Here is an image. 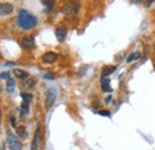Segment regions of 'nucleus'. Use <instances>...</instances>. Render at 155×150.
<instances>
[{
	"instance_id": "39448f33",
	"label": "nucleus",
	"mask_w": 155,
	"mask_h": 150,
	"mask_svg": "<svg viewBox=\"0 0 155 150\" xmlns=\"http://www.w3.org/2000/svg\"><path fill=\"white\" fill-rule=\"evenodd\" d=\"M20 44L24 49H32L35 47V38L32 36H25L22 38Z\"/></svg>"
},
{
	"instance_id": "f257e3e1",
	"label": "nucleus",
	"mask_w": 155,
	"mask_h": 150,
	"mask_svg": "<svg viewBox=\"0 0 155 150\" xmlns=\"http://www.w3.org/2000/svg\"><path fill=\"white\" fill-rule=\"evenodd\" d=\"M18 25L24 30H30L37 25V18L26 10H20L17 17Z\"/></svg>"
},
{
	"instance_id": "aec40b11",
	"label": "nucleus",
	"mask_w": 155,
	"mask_h": 150,
	"mask_svg": "<svg viewBox=\"0 0 155 150\" xmlns=\"http://www.w3.org/2000/svg\"><path fill=\"white\" fill-rule=\"evenodd\" d=\"M0 78H5V79H10V73L8 72H1L0 73Z\"/></svg>"
},
{
	"instance_id": "393cba45",
	"label": "nucleus",
	"mask_w": 155,
	"mask_h": 150,
	"mask_svg": "<svg viewBox=\"0 0 155 150\" xmlns=\"http://www.w3.org/2000/svg\"><path fill=\"white\" fill-rule=\"evenodd\" d=\"M154 49H155V42H154Z\"/></svg>"
},
{
	"instance_id": "6e6552de",
	"label": "nucleus",
	"mask_w": 155,
	"mask_h": 150,
	"mask_svg": "<svg viewBox=\"0 0 155 150\" xmlns=\"http://www.w3.org/2000/svg\"><path fill=\"white\" fill-rule=\"evenodd\" d=\"M39 136H41V127L38 126L36 130V133L34 136V139L31 142V150H38V145H39Z\"/></svg>"
},
{
	"instance_id": "4be33fe9",
	"label": "nucleus",
	"mask_w": 155,
	"mask_h": 150,
	"mask_svg": "<svg viewBox=\"0 0 155 150\" xmlns=\"http://www.w3.org/2000/svg\"><path fill=\"white\" fill-rule=\"evenodd\" d=\"M10 121H11V125L14 127V126H16V119H14L13 117H10Z\"/></svg>"
},
{
	"instance_id": "dca6fc26",
	"label": "nucleus",
	"mask_w": 155,
	"mask_h": 150,
	"mask_svg": "<svg viewBox=\"0 0 155 150\" xmlns=\"http://www.w3.org/2000/svg\"><path fill=\"white\" fill-rule=\"evenodd\" d=\"M20 96H22V99H23V101H28V102H30L31 100H32V94H30V93H25V91H22L20 93Z\"/></svg>"
},
{
	"instance_id": "9d476101",
	"label": "nucleus",
	"mask_w": 155,
	"mask_h": 150,
	"mask_svg": "<svg viewBox=\"0 0 155 150\" xmlns=\"http://www.w3.org/2000/svg\"><path fill=\"white\" fill-rule=\"evenodd\" d=\"M100 84H101V90L105 93H111L112 89L110 87V79L107 77H101L100 79Z\"/></svg>"
},
{
	"instance_id": "9b49d317",
	"label": "nucleus",
	"mask_w": 155,
	"mask_h": 150,
	"mask_svg": "<svg viewBox=\"0 0 155 150\" xmlns=\"http://www.w3.org/2000/svg\"><path fill=\"white\" fill-rule=\"evenodd\" d=\"M13 73H14V76L19 77L22 81H24V79L29 78V73H28V72H25V71H23V70H19V69L13 70Z\"/></svg>"
},
{
	"instance_id": "f03ea898",
	"label": "nucleus",
	"mask_w": 155,
	"mask_h": 150,
	"mask_svg": "<svg viewBox=\"0 0 155 150\" xmlns=\"http://www.w3.org/2000/svg\"><path fill=\"white\" fill-rule=\"evenodd\" d=\"M79 8H80V5L77 1H71L68 4H66L62 8V13L66 16V17H74L77 16L78 12H79Z\"/></svg>"
},
{
	"instance_id": "7ed1b4c3",
	"label": "nucleus",
	"mask_w": 155,
	"mask_h": 150,
	"mask_svg": "<svg viewBox=\"0 0 155 150\" xmlns=\"http://www.w3.org/2000/svg\"><path fill=\"white\" fill-rule=\"evenodd\" d=\"M6 136H7V144L11 148V150H22V148H23L22 143L17 139V137L12 133V131L8 130L6 132Z\"/></svg>"
},
{
	"instance_id": "423d86ee",
	"label": "nucleus",
	"mask_w": 155,
	"mask_h": 150,
	"mask_svg": "<svg viewBox=\"0 0 155 150\" xmlns=\"http://www.w3.org/2000/svg\"><path fill=\"white\" fill-rule=\"evenodd\" d=\"M13 12V5L10 2L0 4V16H7Z\"/></svg>"
},
{
	"instance_id": "f3484780",
	"label": "nucleus",
	"mask_w": 155,
	"mask_h": 150,
	"mask_svg": "<svg viewBox=\"0 0 155 150\" xmlns=\"http://www.w3.org/2000/svg\"><path fill=\"white\" fill-rule=\"evenodd\" d=\"M54 2H55V1H53V0H51V1H50V0H43V1H42V4H43L44 6H47V12L51 10V7L54 6Z\"/></svg>"
},
{
	"instance_id": "4468645a",
	"label": "nucleus",
	"mask_w": 155,
	"mask_h": 150,
	"mask_svg": "<svg viewBox=\"0 0 155 150\" xmlns=\"http://www.w3.org/2000/svg\"><path fill=\"white\" fill-rule=\"evenodd\" d=\"M14 87H16V83H14V81L12 79V78H10V79H7V83H6V91L7 93H13L14 91Z\"/></svg>"
},
{
	"instance_id": "0eeeda50",
	"label": "nucleus",
	"mask_w": 155,
	"mask_h": 150,
	"mask_svg": "<svg viewBox=\"0 0 155 150\" xmlns=\"http://www.w3.org/2000/svg\"><path fill=\"white\" fill-rule=\"evenodd\" d=\"M42 59H43V61L45 64H53V63H55L57 60V54L54 53V52H47L45 54H43Z\"/></svg>"
},
{
	"instance_id": "b1692460",
	"label": "nucleus",
	"mask_w": 155,
	"mask_h": 150,
	"mask_svg": "<svg viewBox=\"0 0 155 150\" xmlns=\"http://www.w3.org/2000/svg\"><path fill=\"white\" fill-rule=\"evenodd\" d=\"M0 150H6V145H5V143L1 145V149H0Z\"/></svg>"
},
{
	"instance_id": "2eb2a0df",
	"label": "nucleus",
	"mask_w": 155,
	"mask_h": 150,
	"mask_svg": "<svg viewBox=\"0 0 155 150\" xmlns=\"http://www.w3.org/2000/svg\"><path fill=\"white\" fill-rule=\"evenodd\" d=\"M140 57H141V54H140L139 52H136V53H133V54H130V55L128 57V59H127V63H131V61H135V60L140 59Z\"/></svg>"
},
{
	"instance_id": "1a4fd4ad",
	"label": "nucleus",
	"mask_w": 155,
	"mask_h": 150,
	"mask_svg": "<svg viewBox=\"0 0 155 150\" xmlns=\"http://www.w3.org/2000/svg\"><path fill=\"white\" fill-rule=\"evenodd\" d=\"M55 36L59 40V42H63L66 36H67V30L65 28H57L55 30Z\"/></svg>"
},
{
	"instance_id": "412c9836",
	"label": "nucleus",
	"mask_w": 155,
	"mask_h": 150,
	"mask_svg": "<svg viewBox=\"0 0 155 150\" xmlns=\"http://www.w3.org/2000/svg\"><path fill=\"white\" fill-rule=\"evenodd\" d=\"M99 114L100 115H104V117H110V112H107V111H100Z\"/></svg>"
},
{
	"instance_id": "ddd939ff",
	"label": "nucleus",
	"mask_w": 155,
	"mask_h": 150,
	"mask_svg": "<svg viewBox=\"0 0 155 150\" xmlns=\"http://www.w3.org/2000/svg\"><path fill=\"white\" fill-rule=\"evenodd\" d=\"M17 136H18L19 138H22V139H25V138L28 137V132H26V130H25L24 126L17 127Z\"/></svg>"
},
{
	"instance_id": "a211bd4d",
	"label": "nucleus",
	"mask_w": 155,
	"mask_h": 150,
	"mask_svg": "<svg viewBox=\"0 0 155 150\" xmlns=\"http://www.w3.org/2000/svg\"><path fill=\"white\" fill-rule=\"evenodd\" d=\"M29 106H30V103L28 101H23L22 102V113H28L29 112Z\"/></svg>"
},
{
	"instance_id": "20e7f679",
	"label": "nucleus",
	"mask_w": 155,
	"mask_h": 150,
	"mask_svg": "<svg viewBox=\"0 0 155 150\" xmlns=\"http://www.w3.org/2000/svg\"><path fill=\"white\" fill-rule=\"evenodd\" d=\"M56 96H57L56 89H55V88H50V89L48 90L47 97H45V107H47V108H50V107L54 105V102H55V100H56Z\"/></svg>"
},
{
	"instance_id": "5701e85b",
	"label": "nucleus",
	"mask_w": 155,
	"mask_h": 150,
	"mask_svg": "<svg viewBox=\"0 0 155 150\" xmlns=\"http://www.w3.org/2000/svg\"><path fill=\"white\" fill-rule=\"evenodd\" d=\"M44 77H45V78H49V79H53V78H54V76H53L51 73H48V75H45Z\"/></svg>"
},
{
	"instance_id": "6ab92c4d",
	"label": "nucleus",
	"mask_w": 155,
	"mask_h": 150,
	"mask_svg": "<svg viewBox=\"0 0 155 150\" xmlns=\"http://www.w3.org/2000/svg\"><path fill=\"white\" fill-rule=\"evenodd\" d=\"M24 84L26 87H32L35 84V79L34 78H26V79H24Z\"/></svg>"
},
{
	"instance_id": "f8f14e48",
	"label": "nucleus",
	"mask_w": 155,
	"mask_h": 150,
	"mask_svg": "<svg viewBox=\"0 0 155 150\" xmlns=\"http://www.w3.org/2000/svg\"><path fill=\"white\" fill-rule=\"evenodd\" d=\"M116 66H106V67H104V70H103V72H101V77H107V76H110L111 73H113L115 71H116Z\"/></svg>"
}]
</instances>
